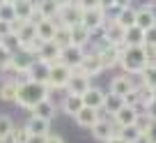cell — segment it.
Instances as JSON below:
<instances>
[{
  "label": "cell",
  "instance_id": "6da1fadb",
  "mask_svg": "<svg viewBox=\"0 0 156 143\" xmlns=\"http://www.w3.org/2000/svg\"><path fill=\"white\" fill-rule=\"evenodd\" d=\"M48 90H51L48 85L39 83V81H32V79L21 81V83H19V95H16V104L23 106V109L32 111L39 102L48 99Z\"/></svg>",
  "mask_w": 156,
  "mask_h": 143
},
{
  "label": "cell",
  "instance_id": "7a4b0ae2",
  "mask_svg": "<svg viewBox=\"0 0 156 143\" xmlns=\"http://www.w3.org/2000/svg\"><path fill=\"white\" fill-rule=\"evenodd\" d=\"M119 65H122V69L126 74H142L145 67L149 65V51H147V46H126Z\"/></svg>",
  "mask_w": 156,
  "mask_h": 143
},
{
  "label": "cell",
  "instance_id": "3957f363",
  "mask_svg": "<svg viewBox=\"0 0 156 143\" xmlns=\"http://www.w3.org/2000/svg\"><path fill=\"white\" fill-rule=\"evenodd\" d=\"M71 74H73V69H69L64 62H53V65H51V74H48V88L51 90L67 88Z\"/></svg>",
  "mask_w": 156,
  "mask_h": 143
},
{
  "label": "cell",
  "instance_id": "277c9868",
  "mask_svg": "<svg viewBox=\"0 0 156 143\" xmlns=\"http://www.w3.org/2000/svg\"><path fill=\"white\" fill-rule=\"evenodd\" d=\"M58 23L60 25H78L83 23V7L78 5L76 0L73 2H67V5H62V9H60V16H58Z\"/></svg>",
  "mask_w": 156,
  "mask_h": 143
},
{
  "label": "cell",
  "instance_id": "5b68a950",
  "mask_svg": "<svg viewBox=\"0 0 156 143\" xmlns=\"http://www.w3.org/2000/svg\"><path fill=\"white\" fill-rule=\"evenodd\" d=\"M85 58V51L83 46L78 44H69V46H62V53H60V62H64L69 69H78L80 62Z\"/></svg>",
  "mask_w": 156,
  "mask_h": 143
},
{
  "label": "cell",
  "instance_id": "8992f818",
  "mask_svg": "<svg viewBox=\"0 0 156 143\" xmlns=\"http://www.w3.org/2000/svg\"><path fill=\"white\" fill-rule=\"evenodd\" d=\"M117 129H119V127H117V125H112L108 118H99L97 122L90 127V132H92V136L97 138V141H103V143H106L110 136H115V134H117Z\"/></svg>",
  "mask_w": 156,
  "mask_h": 143
},
{
  "label": "cell",
  "instance_id": "52a82bcc",
  "mask_svg": "<svg viewBox=\"0 0 156 143\" xmlns=\"http://www.w3.org/2000/svg\"><path fill=\"white\" fill-rule=\"evenodd\" d=\"M106 23V9L103 7H94V9H83V25L87 30H99Z\"/></svg>",
  "mask_w": 156,
  "mask_h": 143
},
{
  "label": "cell",
  "instance_id": "ba28073f",
  "mask_svg": "<svg viewBox=\"0 0 156 143\" xmlns=\"http://www.w3.org/2000/svg\"><path fill=\"white\" fill-rule=\"evenodd\" d=\"M78 69L92 79V76L101 74L106 67H103V60H101V55H99V53H85V58H83V62H80V67H78Z\"/></svg>",
  "mask_w": 156,
  "mask_h": 143
},
{
  "label": "cell",
  "instance_id": "9c48e42d",
  "mask_svg": "<svg viewBox=\"0 0 156 143\" xmlns=\"http://www.w3.org/2000/svg\"><path fill=\"white\" fill-rule=\"evenodd\" d=\"M48 74H51V62H46V60H41V58H37L28 69L30 79L39 81V83H46V85H48Z\"/></svg>",
  "mask_w": 156,
  "mask_h": 143
},
{
  "label": "cell",
  "instance_id": "30bf717a",
  "mask_svg": "<svg viewBox=\"0 0 156 143\" xmlns=\"http://www.w3.org/2000/svg\"><path fill=\"white\" fill-rule=\"evenodd\" d=\"M138 113H140V111H138L136 106H131V104H124L122 109H119L115 115H112V120H115L117 127L122 129V127H129V125H136Z\"/></svg>",
  "mask_w": 156,
  "mask_h": 143
},
{
  "label": "cell",
  "instance_id": "8fae6325",
  "mask_svg": "<svg viewBox=\"0 0 156 143\" xmlns=\"http://www.w3.org/2000/svg\"><path fill=\"white\" fill-rule=\"evenodd\" d=\"M60 53H62V46L51 40V42H41V46L37 51V58H41V60L53 65V62H60Z\"/></svg>",
  "mask_w": 156,
  "mask_h": 143
},
{
  "label": "cell",
  "instance_id": "7c38bea8",
  "mask_svg": "<svg viewBox=\"0 0 156 143\" xmlns=\"http://www.w3.org/2000/svg\"><path fill=\"white\" fill-rule=\"evenodd\" d=\"M37 37L41 42H51L55 37V32H58V19H39L37 23Z\"/></svg>",
  "mask_w": 156,
  "mask_h": 143
},
{
  "label": "cell",
  "instance_id": "4fadbf2b",
  "mask_svg": "<svg viewBox=\"0 0 156 143\" xmlns=\"http://www.w3.org/2000/svg\"><path fill=\"white\" fill-rule=\"evenodd\" d=\"M138 85L133 83V79H131V74H122V76H115V79L110 81V92H115V95H122V97H126L131 90H136Z\"/></svg>",
  "mask_w": 156,
  "mask_h": 143
},
{
  "label": "cell",
  "instance_id": "5bb4252c",
  "mask_svg": "<svg viewBox=\"0 0 156 143\" xmlns=\"http://www.w3.org/2000/svg\"><path fill=\"white\" fill-rule=\"evenodd\" d=\"M87 88H90V76L83 74L80 69H73L71 79H69V83H67V90L69 92H76V95H85Z\"/></svg>",
  "mask_w": 156,
  "mask_h": 143
},
{
  "label": "cell",
  "instance_id": "9a60e30c",
  "mask_svg": "<svg viewBox=\"0 0 156 143\" xmlns=\"http://www.w3.org/2000/svg\"><path fill=\"white\" fill-rule=\"evenodd\" d=\"M32 62H34V60H32V53H30V51H25V49L16 51V53L12 55V67H14L16 74H28V69H30V65H32Z\"/></svg>",
  "mask_w": 156,
  "mask_h": 143
},
{
  "label": "cell",
  "instance_id": "2e32d148",
  "mask_svg": "<svg viewBox=\"0 0 156 143\" xmlns=\"http://www.w3.org/2000/svg\"><path fill=\"white\" fill-rule=\"evenodd\" d=\"M48 125H51V120L39 118V115H30V120L25 122V127H28V132L32 134V138H44L46 134H48Z\"/></svg>",
  "mask_w": 156,
  "mask_h": 143
},
{
  "label": "cell",
  "instance_id": "e0dca14e",
  "mask_svg": "<svg viewBox=\"0 0 156 143\" xmlns=\"http://www.w3.org/2000/svg\"><path fill=\"white\" fill-rule=\"evenodd\" d=\"M103 40H108L110 44H122L124 42V28L115 19H110L108 23H103Z\"/></svg>",
  "mask_w": 156,
  "mask_h": 143
},
{
  "label": "cell",
  "instance_id": "ac0fdd59",
  "mask_svg": "<svg viewBox=\"0 0 156 143\" xmlns=\"http://www.w3.org/2000/svg\"><path fill=\"white\" fill-rule=\"evenodd\" d=\"M14 12H16V19L32 21V16L37 14V5H34L32 0H16L14 2Z\"/></svg>",
  "mask_w": 156,
  "mask_h": 143
},
{
  "label": "cell",
  "instance_id": "d6986e66",
  "mask_svg": "<svg viewBox=\"0 0 156 143\" xmlns=\"http://www.w3.org/2000/svg\"><path fill=\"white\" fill-rule=\"evenodd\" d=\"M73 118H76V122L80 125V127H87V129H90L99 118H101V115H99V109H92V106H83V109L78 111Z\"/></svg>",
  "mask_w": 156,
  "mask_h": 143
},
{
  "label": "cell",
  "instance_id": "ffe728a7",
  "mask_svg": "<svg viewBox=\"0 0 156 143\" xmlns=\"http://www.w3.org/2000/svg\"><path fill=\"white\" fill-rule=\"evenodd\" d=\"M83 106H85L83 95H76V92H69L67 97H64V102H62V111H64L67 115H76Z\"/></svg>",
  "mask_w": 156,
  "mask_h": 143
},
{
  "label": "cell",
  "instance_id": "44dd1931",
  "mask_svg": "<svg viewBox=\"0 0 156 143\" xmlns=\"http://www.w3.org/2000/svg\"><path fill=\"white\" fill-rule=\"evenodd\" d=\"M124 44L126 46H145V30L140 25H131L124 30Z\"/></svg>",
  "mask_w": 156,
  "mask_h": 143
},
{
  "label": "cell",
  "instance_id": "7402d4cb",
  "mask_svg": "<svg viewBox=\"0 0 156 143\" xmlns=\"http://www.w3.org/2000/svg\"><path fill=\"white\" fill-rule=\"evenodd\" d=\"M103 97H106L103 90L90 85V88L85 90V95H83V102H85V106H92V109H103Z\"/></svg>",
  "mask_w": 156,
  "mask_h": 143
},
{
  "label": "cell",
  "instance_id": "603a6c76",
  "mask_svg": "<svg viewBox=\"0 0 156 143\" xmlns=\"http://www.w3.org/2000/svg\"><path fill=\"white\" fill-rule=\"evenodd\" d=\"M60 9H62V5H58L55 0H41L37 5V12H39L41 19H58Z\"/></svg>",
  "mask_w": 156,
  "mask_h": 143
},
{
  "label": "cell",
  "instance_id": "cb8c5ba5",
  "mask_svg": "<svg viewBox=\"0 0 156 143\" xmlns=\"http://www.w3.org/2000/svg\"><path fill=\"white\" fill-rule=\"evenodd\" d=\"M16 35H19V40L23 42V46L30 44V42H34V40H39V37H37V25H34L32 21H23L21 28L16 30Z\"/></svg>",
  "mask_w": 156,
  "mask_h": 143
},
{
  "label": "cell",
  "instance_id": "d4e9b609",
  "mask_svg": "<svg viewBox=\"0 0 156 143\" xmlns=\"http://www.w3.org/2000/svg\"><path fill=\"white\" fill-rule=\"evenodd\" d=\"M136 25H140L142 30L154 28V25H156V14H154V9H149V7L138 9V12H136Z\"/></svg>",
  "mask_w": 156,
  "mask_h": 143
},
{
  "label": "cell",
  "instance_id": "484cf974",
  "mask_svg": "<svg viewBox=\"0 0 156 143\" xmlns=\"http://www.w3.org/2000/svg\"><path fill=\"white\" fill-rule=\"evenodd\" d=\"M122 106H124V97H122V95L108 92L106 97H103V111H106L108 115H115Z\"/></svg>",
  "mask_w": 156,
  "mask_h": 143
},
{
  "label": "cell",
  "instance_id": "4316f807",
  "mask_svg": "<svg viewBox=\"0 0 156 143\" xmlns=\"http://www.w3.org/2000/svg\"><path fill=\"white\" fill-rule=\"evenodd\" d=\"M90 35H92V30H87L83 23L78 25H71V44H78V46H85L90 42Z\"/></svg>",
  "mask_w": 156,
  "mask_h": 143
},
{
  "label": "cell",
  "instance_id": "83f0119b",
  "mask_svg": "<svg viewBox=\"0 0 156 143\" xmlns=\"http://www.w3.org/2000/svg\"><path fill=\"white\" fill-rule=\"evenodd\" d=\"M115 21L122 25L124 30L131 28V25H136V9H133V7H124V9H117Z\"/></svg>",
  "mask_w": 156,
  "mask_h": 143
},
{
  "label": "cell",
  "instance_id": "f1b7e54d",
  "mask_svg": "<svg viewBox=\"0 0 156 143\" xmlns=\"http://www.w3.org/2000/svg\"><path fill=\"white\" fill-rule=\"evenodd\" d=\"M53 113H55V106H53V102H51V99L39 102L37 106L32 109V115H39V118H46V120L53 118Z\"/></svg>",
  "mask_w": 156,
  "mask_h": 143
},
{
  "label": "cell",
  "instance_id": "f546056e",
  "mask_svg": "<svg viewBox=\"0 0 156 143\" xmlns=\"http://www.w3.org/2000/svg\"><path fill=\"white\" fill-rule=\"evenodd\" d=\"M16 95H19V83L5 81V83L0 85V99H5V102H16Z\"/></svg>",
  "mask_w": 156,
  "mask_h": 143
},
{
  "label": "cell",
  "instance_id": "4dcf8cb0",
  "mask_svg": "<svg viewBox=\"0 0 156 143\" xmlns=\"http://www.w3.org/2000/svg\"><path fill=\"white\" fill-rule=\"evenodd\" d=\"M142 85L156 92V62H149L142 72Z\"/></svg>",
  "mask_w": 156,
  "mask_h": 143
},
{
  "label": "cell",
  "instance_id": "1f68e13d",
  "mask_svg": "<svg viewBox=\"0 0 156 143\" xmlns=\"http://www.w3.org/2000/svg\"><path fill=\"white\" fill-rule=\"evenodd\" d=\"M2 46H5V49H9L12 53H16V51L23 49V42L19 40V35H16V32H9V35H5V37H2Z\"/></svg>",
  "mask_w": 156,
  "mask_h": 143
},
{
  "label": "cell",
  "instance_id": "d6a6232c",
  "mask_svg": "<svg viewBox=\"0 0 156 143\" xmlns=\"http://www.w3.org/2000/svg\"><path fill=\"white\" fill-rule=\"evenodd\" d=\"M53 42H58L60 46H69L71 44V28L69 25H58V32H55Z\"/></svg>",
  "mask_w": 156,
  "mask_h": 143
},
{
  "label": "cell",
  "instance_id": "836d02e7",
  "mask_svg": "<svg viewBox=\"0 0 156 143\" xmlns=\"http://www.w3.org/2000/svg\"><path fill=\"white\" fill-rule=\"evenodd\" d=\"M119 136H122L124 141H129V143H138V138L142 136V132L136 127V125H129V127H122V129H119Z\"/></svg>",
  "mask_w": 156,
  "mask_h": 143
},
{
  "label": "cell",
  "instance_id": "e575fe53",
  "mask_svg": "<svg viewBox=\"0 0 156 143\" xmlns=\"http://www.w3.org/2000/svg\"><path fill=\"white\" fill-rule=\"evenodd\" d=\"M0 19H2V21H14V19H16L14 2H9V0H7L5 5H0Z\"/></svg>",
  "mask_w": 156,
  "mask_h": 143
},
{
  "label": "cell",
  "instance_id": "d590c367",
  "mask_svg": "<svg viewBox=\"0 0 156 143\" xmlns=\"http://www.w3.org/2000/svg\"><path fill=\"white\" fill-rule=\"evenodd\" d=\"M14 143H30V138H32V134L28 132V127H14Z\"/></svg>",
  "mask_w": 156,
  "mask_h": 143
},
{
  "label": "cell",
  "instance_id": "8d00e7d4",
  "mask_svg": "<svg viewBox=\"0 0 156 143\" xmlns=\"http://www.w3.org/2000/svg\"><path fill=\"white\" fill-rule=\"evenodd\" d=\"M151 120H154V118H151V115H149V113H147V111H145V113H138V118H136V127H138V129H140V132H142V134H145V132H147V129H149V125H151Z\"/></svg>",
  "mask_w": 156,
  "mask_h": 143
},
{
  "label": "cell",
  "instance_id": "74e56055",
  "mask_svg": "<svg viewBox=\"0 0 156 143\" xmlns=\"http://www.w3.org/2000/svg\"><path fill=\"white\" fill-rule=\"evenodd\" d=\"M14 129V125H12V118L9 115H0V138H5L7 134Z\"/></svg>",
  "mask_w": 156,
  "mask_h": 143
},
{
  "label": "cell",
  "instance_id": "f35d334b",
  "mask_svg": "<svg viewBox=\"0 0 156 143\" xmlns=\"http://www.w3.org/2000/svg\"><path fill=\"white\" fill-rule=\"evenodd\" d=\"M145 46L147 49H154L156 46V25L149 30H145Z\"/></svg>",
  "mask_w": 156,
  "mask_h": 143
},
{
  "label": "cell",
  "instance_id": "ab89813d",
  "mask_svg": "<svg viewBox=\"0 0 156 143\" xmlns=\"http://www.w3.org/2000/svg\"><path fill=\"white\" fill-rule=\"evenodd\" d=\"M12 55H14V53H12L9 49L0 46V69H2V67H7V65L12 62Z\"/></svg>",
  "mask_w": 156,
  "mask_h": 143
},
{
  "label": "cell",
  "instance_id": "60d3db41",
  "mask_svg": "<svg viewBox=\"0 0 156 143\" xmlns=\"http://www.w3.org/2000/svg\"><path fill=\"white\" fill-rule=\"evenodd\" d=\"M145 138H147V141H149V143H156V118L151 120L149 129H147V132H145Z\"/></svg>",
  "mask_w": 156,
  "mask_h": 143
},
{
  "label": "cell",
  "instance_id": "b9f144b4",
  "mask_svg": "<svg viewBox=\"0 0 156 143\" xmlns=\"http://www.w3.org/2000/svg\"><path fill=\"white\" fill-rule=\"evenodd\" d=\"M76 2L83 7V9H94V7H101V5H99V0H76Z\"/></svg>",
  "mask_w": 156,
  "mask_h": 143
},
{
  "label": "cell",
  "instance_id": "7bdbcfd3",
  "mask_svg": "<svg viewBox=\"0 0 156 143\" xmlns=\"http://www.w3.org/2000/svg\"><path fill=\"white\" fill-rule=\"evenodd\" d=\"M12 32V21H2L0 19V37H5V35Z\"/></svg>",
  "mask_w": 156,
  "mask_h": 143
},
{
  "label": "cell",
  "instance_id": "ee69618b",
  "mask_svg": "<svg viewBox=\"0 0 156 143\" xmlns=\"http://www.w3.org/2000/svg\"><path fill=\"white\" fill-rule=\"evenodd\" d=\"M41 143H64L60 136H55V134H46L44 138H41Z\"/></svg>",
  "mask_w": 156,
  "mask_h": 143
},
{
  "label": "cell",
  "instance_id": "f6af8a7d",
  "mask_svg": "<svg viewBox=\"0 0 156 143\" xmlns=\"http://www.w3.org/2000/svg\"><path fill=\"white\" fill-rule=\"evenodd\" d=\"M112 7H117V9H124V7H131V0H112Z\"/></svg>",
  "mask_w": 156,
  "mask_h": 143
},
{
  "label": "cell",
  "instance_id": "bcb514c9",
  "mask_svg": "<svg viewBox=\"0 0 156 143\" xmlns=\"http://www.w3.org/2000/svg\"><path fill=\"white\" fill-rule=\"evenodd\" d=\"M145 109H147V113H149V115H151V118H156V97H154V99H151V102H149V104H147Z\"/></svg>",
  "mask_w": 156,
  "mask_h": 143
},
{
  "label": "cell",
  "instance_id": "7dc6e473",
  "mask_svg": "<svg viewBox=\"0 0 156 143\" xmlns=\"http://www.w3.org/2000/svg\"><path fill=\"white\" fill-rule=\"evenodd\" d=\"M106 143H129V141H124V138L119 136V134H115V136H110V138H108Z\"/></svg>",
  "mask_w": 156,
  "mask_h": 143
},
{
  "label": "cell",
  "instance_id": "c3c4849f",
  "mask_svg": "<svg viewBox=\"0 0 156 143\" xmlns=\"http://www.w3.org/2000/svg\"><path fill=\"white\" fill-rule=\"evenodd\" d=\"M99 5H101L103 9H110V7H112V0H99Z\"/></svg>",
  "mask_w": 156,
  "mask_h": 143
},
{
  "label": "cell",
  "instance_id": "681fc988",
  "mask_svg": "<svg viewBox=\"0 0 156 143\" xmlns=\"http://www.w3.org/2000/svg\"><path fill=\"white\" fill-rule=\"evenodd\" d=\"M58 5H67V2H73V0H55Z\"/></svg>",
  "mask_w": 156,
  "mask_h": 143
},
{
  "label": "cell",
  "instance_id": "f907efd6",
  "mask_svg": "<svg viewBox=\"0 0 156 143\" xmlns=\"http://www.w3.org/2000/svg\"><path fill=\"white\" fill-rule=\"evenodd\" d=\"M5 2H7V0H0V5H5Z\"/></svg>",
  "mask_w": 156,
  "mask_h": 143
},
{
  "label": "cell",
  "instance_id": "816d5d0a",
  "mask_svg": "<svg viewBox=\"0 0 156 143\" xmlns=\"http://www.w3.org/2000/svg\"><path fill=\"white\" fill-rule=\"evenodd\" d=\"M151 51H154V55H156V46H154V49H151Z\"/></svg>",
  "mask_w": 156,
  "mask_h": 143
},
{
  "label": "cell",
  "instance_id": "f5cc1de1",
  "mask_svg": "<svg viewBox=\"0 0 156 143\" xmlns=\"http://www.w3.org/2000/svg\"><path fill=\"white\" fill-rule=\"evenodd\" d=\"M0 46H2V37H0Z\"/></svg>",
  "mask_w": 156,
  "mask_h": 143
},
{
  "label": "cell",
  "instance_id": "db71d44e",
  "mask_svg": "<svg viewBox=\"0 0 156 143\" xmlns=\"http://www.w3.org/2000/svg\"><path fill=\"white\" fill-rule=\"evenodd\" d=\"M9 2H16V0H9Z\"/></svg>",
  "mask_w": 156,
  "mask_h": 143
},
{
  "label": "cell",
  "instance_id": "11a10c76",
  "mask_svg": "<svg viewBox=\"0 0 156 143\" xmlns=\"http://www.w3.org/2000/svg\"><path fill=\"white\" fill-rule=\"evenodd\" d=\"M0 143H2V138H0Z\"/></svg>",
  "mask_w": 156,
  "mask_h": 143
}]
</instances>
